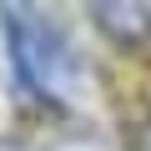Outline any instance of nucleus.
<instances>
[{
  "label": "nucleus",
  "instance_id": "1",
  "mask_svg": "<svg viewBox=\"0 0 151 151\" xmlns=\"http://www.w3.org/2000/svg\"><path fill=\"white\" fill-rule=\"evenodd\" d=\"M5 20H10V50H15L20 81L50 101L65 96L70 76H76V55H70L65 35L45 15H30V10H5Z\"/></svg>",
  "mask_w": 151,
  "mask_h": 151
}]
</instances>
